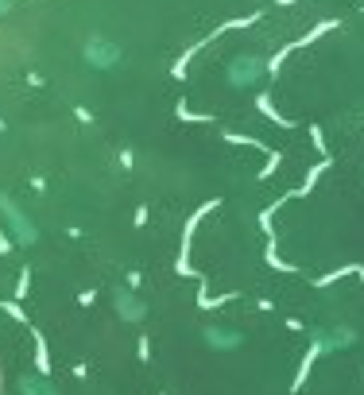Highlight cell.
<instances>
[{
	"mask_svg": "<svg viewBox=\"0 0 364 395\" xmlns=\"http://www.w3.org/2000/svg\"><path fill=\"white\" fill-rule=\"evenodd\" d=\"M0 221H4V229L12 233V240H16V248H31V244H39V225H35L31 217L24 213V206L12 198V194L0 190Z\"/></svg>",
	"mask_w": 364,
	"mask_h": 395,
	"instance_id": "cell-1",
	"label": "cell"
},
{
	"mask_svg": "<svg viewBox=\"0 0 364 395\" xmlns=\"http://www.w3.org/2000/svg\"><path fill=\"white\" fill-rule=\"evenodd\" d=\"M264 74H267V62L260 59V55H237V59L229 62V70H225V82H229L232 89H252Z\"/></svg>",
	"mask_w": 364,
	"mask_h": 395,
	"instance_id": "cell-2",
	"label": "cell"
},
{
	"mask_svg": "<svg viewBox=\"0 0 364 395\" xmlns=\"http://www.w3.org/2000/svg\"><path fill=\"white\" fill-rule=\"evenodd\" d=\"M202 341H206L214 353H237L240 345H244V329L225 326V322H206V326H202Z\"/></svg>",
	"mask_w": 364,
	"mask_h": 395,
	"instance_id": "cell-3",
	"label": "cell"
},
{
	"mask_svg": "<svg viewBox=\"0 0 364 395\" xmlns=\"http://www.w3.org/2000/svg\"><path fill=\"white\" fill-rule=\"evenodd\" d=\"M113 310H116V318L128 322V326L148 318V303L136 294V287H113Z\"/></svg>",
	"mask_w": 364,
	"mask_h": 395,
	"instance_id": "cell-4",
	"label": "cell"
},
{
	"mask_svg": "<svg viewBox=\"0 0 364 395\" xmlns=\"http://www.w3.org/2000/svg\"><path fill=\"white\" fill-rule=\"evenodd\" d=\"M310 337L326 345V353H341V349H353L360 333H356V326H349V322H337L333 329H310Z\"/></svg>",
	"mask_w": 364,
	"mask_h": 395,
	"instance_id": "cell-5",
	"label": "cell"
},
{
	"mask_svg": "<svg viewBox=\"0 0 364 395\" xmlns=\"http://www.w3.org/2000/svg\"><path fill=\"white\" fill-rule=\"evenodd\" d=\"M85 62H90L93 70H113L116 62H120V51L105 39H90L85 43Z\"/></svg>",
	"mask_w": 364,
	"mask_h": 395,
	"instance_id": "cell-6",
	"label": "cell"
},
{
	"mask_svg": "<svg viewBox=\"0 0 364 395\" xmlns=\"http://www.w3.org/2000/svg\"><path fill=\"white\" fill-rule=\"evenodd\" d=\"M214 210H221V198H209L206 206H198V210L190 213V221H186V229H182V252H178V260H190V240H194V229H198V225H202V221H206Z\"/></svg>",
	"mask_w": 364,
	"mask_h": 395,
	"instance_id": "cell-7",
	"label": "cell"
},
{
	"mask_svg": "<svg viewBox=\"0 0 364 395\" xmlns=\"http://www.w3.org/2000/svg\"><path fill=\"white\" fill-rule=\"evenodd\" d=\"M16 392L20 395H58V387L50 384L43 372H24V376H20V384H16Z\"/></svg>",
	"mask_w": 364,
	"mask_h": 395,
	"instance_id": "cell-8",
	"label": "cell"
},
{
	"mask_svg": "<svg viewBox=\"0 0 364 395\" xmlns=\"http://www.w3.org/2000/svg\"><path fill=\"white\" fill-rule=\"evenodd\" d=\"M322 353H326V345L310 337V353L302 357V364H298V372H295V384H290V392H302V387H307V376H310V368H314V361H318Z\"/></svg>",
	"mask_w": 364,
	"mask_h": 395,
	"instance_id": "cell-9",
	"label": "cell"
},
{
	"mask_svg": "<svg viewBox=\"0 0 364 395\" xmlns=\"http://www.w3.org/2000/svg\"><path fill=\"white\" fill-rule=\"evenodd\" d=\"M326 167H333V159H330V155H322V159H318V163H314V167H310V175H307V182L298 186V190H290V198H302V194H310V190H314V186H318V178H322V175H326Z\"/></svg>",
	"mask_w": 364,
	"mask_h": 395,
	"instance_id": "cell-10",
	"label": "cell"
},
{
	"mask_svg": "<svg viewBox=\"0 0 364 395\" xmlns=\"http://www.w3.org/2000/svg\"><path fill=\"white\" fill-rule=\"evenodd\" d=\"M31 337H35V372L50 376V353H47V337H43V329H31Z\"/></svg>",
	"mask_w": 364,
	"mask_h": 395,
	"instance_id": "cell-11",
	"label": "cell"
},
{
	"mask_svg": "<svg viewBox=\"0 0 364 395\" xmlns=\"http://www.w3.org/2000/svg\"><path fill=\"white\" fill-rule=\"evenodd\" d=\"M206 43H214V35H209ZM206 43H194L190 51H182L178 59H174V66H171V78H178V82H182V78H186V66H190V59H194V55L202 51V47H206Z\"/></svg>",
	"mask_w": 364,
	"mask_h": 395,
	"instance_id": "cell-12",
	"label": "cell"
},
{
	"mask_svg": "<svg viewBox=\"0 0 364 395\" xmlns=\"http://www.w3.org/2000/svg\"><path fill=\"white\" fill-rule=\"evenodd\" d=\"M264 260H267V268H275V271H287V275H295V264H287V260H279V248H275V236H267V248H264Z\"/></svg>",
	"mask_w": 364,
	"mask_h": 395,
	"instance_id": "cell-13",
	"label": "cell"
},
{
	"mask_svg": "<svg viewBox=\"0 0 364 395\" xmlns=\"http://www.w3.org/2000/svg\"><path fill=\"white\" fill-rule=\"evenodd\" d=\"M256 109L264 113L267 120H275V124H279V128H290V124H295V120L279 117V109H275V105H272V97H267V93H260V97H256Z\"/></svg>",
	"mask_w": 364,
	"mask_h": 395,
	"instance_id": "cell-14",
	"label": "cell"
},
{
	"mask_svg": "<svg viewBox=\"0 0 364 395\" xmlns=\"http://www.w3.org/2000/svg\"><path fill=\"white\" fill-rule=\"evenodd\" d=\"M0 314H8L12 322H20V326H31V318L24 314V306H20V299H0Z\"/></svg>",
	"mask_w": 364,
	"mask_h": 395,
	"instance_id": "cell-15",
	"label": "cell"
},
{
	"mask_svg": "<svg viewBox=\"0 0 364 395\" xmlns=\"http://www.w3.org/2000/svg\"><path fill=\"white\" fill-rule=\"evenodd\" d=\"M360 271V264H345V268H337V271H326L322 279H314V287L322 291V287H330V283H337V279H345V275H356Z\"/></svg>",
	"mask_w": 364,
	"mask_h": 395,
	"instance_id": "cell-16",
	"label": "cell"
},
{
	"mask_svg": "<svg viewBox=\"0 0 364 395\" xmlns=\"http://www.w3.org/2000/svg\"><path fill=\"white\" fill-rule=\"evenodd\" d=\"M337 24H341V20H326V24H318L314 31H307V35H302V39H295V47H310V43H318V39H322V35H330V31H333V27H337Z\"/></svg>",
	"mask_w": 364,
	"mask_h": 395,
	"instance_id": "cell-17",
	"label": "cell"
},
{
	"mask_svg": "<svg viewBox=\"0 0 364 395\" xmlns=\"http://www.w3.org/2000/svg\"><path fill=\"white\" fill-rule=\"evenodd\" d=\"M221 136H225L229 143H248V148H256V152H264V155H272V152H275V148H267V143H264V140H256V136H240V132H221Z\"/></svg>",
	"mask_w": 364,
	"mask_h": 395,
	"instance_id": "cell-18",
	"label": "cell"
},
{
	"mask_svg": "<svg viewBox=\"0 0 364 395\" xmlns=\"http://www.w3.org/2000/svg\"><path fill=\"white\" fill-rule=\"evenodd\" d=\"M174 117H178V120H190V124H209V120H214L209 113H194V109H186V101L174 105Z\"/></svg>",
	"mask_w": 364,
	"mask_h": 395,
	"instance_id": "cell-19",
	"label": "cell"
},
{
	"mask_svg": "<svg viewBox=\"0 0 364 395\" xmlns=\"http://www.w3.org/2000/svg\"><path fill=\"white\" fill-rule=\"evenodd\" d=\"M27 294H31V268H20V275H16V291H12V299H20V303H24Z\"/></svg>",
	"mask_w": 364,
	"mask_h": 395,
	"instance_id": "cell-20",
	"label": "cell"
},
{
	"mask_svg": "<svg viewBox=\"0 0 364 395\" xmlns=\"http://www.w3.org/2000/svg\"><path fill=\"white\" fill-rule=\"evenodd\" d=\"M279 163H283V155H279V152H272V155H267V163L260 167V175H256V178H260V182H267V178H272L275 171H279Z\"/></svg>",
	"mask_w": 364,
	"mask_h": 395,
	"instance_id": "cell-21",
	"label": "cell"
},
{
	"mask_svg": "<svg viewBox=\"0 0 364 395\" xmlns=\"http://www.w3.org/2000/svg\"><path fill=\"white\" fill-rule=\"evenodd\" d=\"M12 248H16V240H12V233L4 229V221H0V256H8Z\"/></svg>",
	"mask_w": 364,
	"mask_h": 395,
	"instance_id": "cell-22",
	"label": "cell"
},
{
	"mask_svg": "<svg viewBox=\"0 0 364 395\" xmlns=\"http://www.w3.org/2000/svg\"><path fill=\"white\" fill-rule=\"evenodd\" d=\"M310 140H314V148H318L322 155H330V148H326V136H322V128H318V124H310Z\"/></svg>",
	"mask_w": 364,
	"mask_h": 395,
	"instance_id": "cell-23",
	"label": "cell"
},
{
	"mask_svg": "<svg viewBox=\"0 0 364 395\" xmlns=\"http://www.w3.org/2000/svg\"><path fill=\"white\" fill-rule=\"evenodd\" d=\"M136 357H140L144 364L151 361V341H148V337H140V341H136Z\"/></svg>",
	"mask_w": 364,
	"mask_h": 395,
	"instance_id": "cell-24",
	"label": "cell"
},
{
	"mask_svg": "<svg viewBox=\"0 0 364 395\" xmlns=\"http://www.w3.org/2000/svg\"><path fill=\"white\" fill-rule=\"evenodd\" d=\"M74 117L82 120V124H93V113H90V109H82V105H78V109H74Z\"/></svg>",
	"mask_w": 364,
	"mask_h": 395,
	"instance_id": "cell-25",
	"label": "cell"
},
{
	"mask_svg": "<svg viewBox=\"0 0 364 395\" xmlns=\"http://www.w3.org/2000/svg\"><path fill=\"white\" fill-rule=\"evenodd\" d=\"M120 167H125V171H132V152H128V148L120 152Z\"/></svg>",
	"mask_w": 364,
	"mask_h": 395,
	"instance_id": "cell-26",
	"label": "cell"
},
{
	"mask_svg": "<svg viewBox=\"0 0 364 395\" xmlns=\"http://www.w3.org/2000/svg\"><path fill=\"white\" fill-rule=\"evenodd\" d=\"M4 128H8V124H4V120H0V132H4Z\"/></svg>",
	"mask_w": 364,
	"mask_h": 395,
	"instance_id": "cell-27",
	"label": "cell"
},
{
	"mask_svg": "<svg viewBox=\"0 0 364 395\" xmlns=\"http://www.w3.org/2000/svg\"><path fill=\"white\" fill-rule=\"evenodd\" d=\"M279 4H295V0H279Z\"/></svg>",
	"mask_w": 364,
	"mask_h": 395,
	"instance_id": "cell-28",
	"label": "cell"
},
{
	"mask_svg": "<svg viewBox=\"0 0 364 395\" xmlns=\"http://www.w3.org/2000/svg\"><path fill=\"white\" fill-rule=\"evenodd\" d=\"M356 275H360V279H364V268H360V271H356Z\"/></svg>",
	"mask_w": 364,
	"mask_h": 395,
	"instance_id": "cell-29",
	"label": "cell"
},
{
	"mask_svg": "<svg viewBox=\"0 0 364 395\" xmlns=\"http://www.w3.org/2000/svg\"><path fill=\"white\" fill-rule=\"evenodd\" d=\"M159 395H167V392H159Z\"/></svg>",
	"mask_w": 364,
	"mask_h": 395,
	"instance_id": "cell-30",
	"label": "cell"
}]
</instances>
